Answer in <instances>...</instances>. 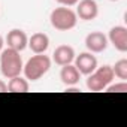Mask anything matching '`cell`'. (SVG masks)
Returning a JSON list of instances; mask_svg holds the SVG:
<instances>
[{
  "mask_svg": "<svg viewBox=\"0 0 127 127\" xmlns=\"http://www.w3.org/2000/svg\"><path fill=\"white\" fill-rule=\"evenodd\" d=\"M111 2H118V0H111Z\"/></svg>",
  "mask_w": 127,
  "mask_h": 127,
  "instance_id": "d6986e66",
  "label": "cell"
},
{
  "mask_svg": "<svg viewBox=\"0 0 127 127\" xmlns=\"http://www.w3.org/2000/svg\"><path fill=\"white\" fill-rule=\"evenodd\" d=\"M112 72H114V76L120 78L121 81H126L127 79V60L126 58H121L115 63V66H112Z\"/></svg>",
  "mask_w": 127,
  "mask_h": 127,
  "instance_id": "5bb4252c",
  "label": "cell"
},
{
  "mask_svg": "<svg viewBox=\"0 0 127 127\" xmlns=\"http://www.w3.org/2000/svg\"><path fill=\"white\" fill-rule=\"evenodd\" d=\"M6 91H8V84H5L0 79V93H6Z\"/></svg>",
  "mask_w": 127,
  "mask_h": 127,
  "instance_id": "e0dca14e",
  "label": "cell"
},
{
  "mask_svg": "<svg viewBox=\"0 0 127 127\" xmlns=\"http://www.w3.org/2000/svg\"><path fill=\"white\" fill-rule=\"evenodd\" d=\"M6 43H8L9 48L17 49V51L21 52L23 49H26V46H27V43H29V37H27V34H26L23 30H20V29H12V30L8 33V36H6Z\"/></svg>",
  "mask_w": 127,
  "mask_h": 127,
  "instance_id": "30bf717a",
  "label": "cell"
},
{
  "mask_svg": "<svg viewBox=\"0 0 127 127\" xmlns=\"http://www.w3.org/2000/svg\"><path fill=\"white\" fill-rule=\"evenodd\" d=\"M49 21H51V26L55 29V30H60V32H67V30H72L76 23H78V15L75 11H72L70 8L67 6H60V8H55L51 15H49Z\"/></svg>",
  "mask_w": 127,
  "mask_h": 127,
  "instance_id": "3957f363",
  "label": "cell"
},
{
  "mask_svg": "<svg viewBox=\"0 0 127 127\" xmlns=\"http://www.w3.org/2000/svg\"><path fill=\"white\" fill-rule=\"evenodd\" d=\"M87 88L90 91H102L105 90L112 81H114V72H112V66H102V67H96L94 72H91L90 75H87Z\"/></svg>",
  "mask_w": 127,
  "mask_h": 127,
  "instance_id": "277c9868",
  "label": "cell"
},
{
  "mask_svg": "<svg viewBox=\"0 0 127 127\" xmlns=\"http://www.w3.org/2000/svg\"><path fill=\"white\" fill-rule=\"evenodd\" d=\"M57 3H60L61 6H67V8H70V6H75L79 0H55Z\"/></svg>",
  "mask_w": 127,
  "mask_h": 127,
  "instance_id": "2e32d148",
  "label": "cell"
},
{
  "mask_svg": "<svg viewBox=\"0 0 127 127\" xmlns=\"http://www.w3.org/2000/svg\"><path fill=\"white\" fill-rule=\"evenodd\" d=\"M75 67L79 70L81 75H90L97 67V58L93 55V52H81L79 55H75Z\"/></svg>",
  "mask_w": 127,
  "mask_h": 127,
  "instance_id": "5b68a950",
  "label": "cell"
},
{
  "mask_svg": "<svg viewBox=\"0 0 127 127\" xmlns=\"http://www.w3.org/2000/svg\"><path fill=\"white\" fill-rule=\"evenodd\" d=\"M3 45H5V39L2 37V34H0V52H2V49H3Z\"/></svg>",
  "mask_w": 127,
  "mask_h": 127,
  "instance_id": "ac0fdd59",
  "label": "cell"
},
{
  "mask_svg": "<svg viewBox=\"0 0 127 127\" xmlns=\"http://www.w3.org/2000/svg\"><path fill=\"white\" fill-rule=\"evenodd\" d=\"M76 5V15L84 21H91L99 15V6L94 0H81Z\"/></svg>",
  "mask_w": 127,
  "mask_h": 127,
  "instance_id": "ba28073f",
  "label": "cell"
},
{
  "mask_svg": "<svg viewBox=\"0 0 127 127\" xmlns=\"http://www.w3.org/2000/svg\"><path fill=\"white\" fill-rule=\"evenodd\" d=\"M108 40L114 45V48L120 52L127 51V29L124 26H115L109 30Z\"/></svg>",
  "mask_w": 127,
  "mask_h": 127,
  "instance_id": "8992f818",
  "label": "cell"
},
{
  "mask_svg": "<svg viewBox=\"0 0 127 127\" xmlns=\"http://www.w3.org/2000/svg\"><path fill=\"white\" fill-rule=\"evenodd\" d=\"M75 49L70 45H60L55 48L54 54H52V60L55 61V64L58 66H64V64H70L75 60Z\"/></svg>",
  "mask_w": 127,
  "mask_h": 127,
  "instance_id": "9c48e42d",
  "label": "cell"
},
{
  "mask_svg": "<svg viewBox=\"0 0 127 127\" xmlns=\"http://www.w3.org/2000/svg\"><path fill=\"white\" fill-rule=\"evenodd\" d=\"M8 91H11V93H27L29 91V81L26 78H23L21 75L9 78Z\"/></svg>",
  "mask_w": 127,
  "mask_h": 127,
  "instance_id": "4fadbf2b",
  "label": "cell"
},
{
  "mask_svg": "<svg viewBox=\"0 0 127 127\" xmlns=\"http://www.w3.org/2000/svg\"><path fill=\"white\" fill-rule=\"evenodd\" d=\"M23 58L20 55V51L12 49V48H6L2 49L0 52V70L5 78H14L21 75L23 72Z\"/></svg>",
  "mask_w": 127,
  "mask_h": 127,
  "instance_id": "6da1fadb",
  "label": "cell"
},
{
  "mask_svg": "<svg viewBox=\"0 0 127 127\" xmlns=\"http://www.w3.org/2000/svg\"><path fill=\"white\" fill-rule=\"evenodd\" d=\"M30 49L34 54H45V51L49 46V37L45 33H34L29 37V43Z\"/></svg>",
  "mask_w": 127,
  "mask_h": 127,
  "instance_id": "7c38bea8",
  "label": "cell"
},
{
  "mask_svg": "<svg viewBox=\"0 0 127 127\" xmlns=\"http://www.w3.org/2000/svg\"><path fill=\"white\" fill-rule=\"evenodd\" d=\"M79 78H81V73L79 70L75 67V64H64L61 66V70H60V79L61 82L70 87V85H76L79 82Z\"/></svg>",
  "mask_w": 127,
  "mask_h": 127,
  "instance_id": "8fae6325",
  "label": "cell"
},
{
  "mask_svg": "<svg viewBox=\"0 0 127 127\" xmlns=\"http://www.w3.org/2000/svg\"><path fill=\"white\" fill-rule=\"evenodd\" d=\"M51 69V58L45 54H36L27 60L23 66V72L27 81H37L40 79L48 70Z\"/></svg>",
  "mask_w": 127,
  "mask_h": 127,
  "instance_id": "7a4b0ae2",
  "label": "cell"
},
{
  "mask_svg": "<svg viewBox=\"0 0 127 127\" xmlns=\"http://www.w3.org/2000/svg\"><path fill=\"white\" fill-rule=\"evenodd\" d=\"M105 90H106V93H126L127 91V82L121 81L117 84H109Z\"/></svg>",
  "mask_w": 127,
  "mask_h": 127,
  "instance_id": "9a60e30c",
  "label": "cell"
},
{
  "mask_svg": "<svg viewBox=\"0 0 127 127\" xmlns=\"http://www.w3.org/2000/svg\"><path fill=\"white\" fill-rule=\"evenodd\" d=\"M85 46L93 54L103 52L108 48V36H105L102 32H91L85 37Z\"/></svg>",
  "mask_w": 127,
  "mask_h": 127,
  "instance_id": "52a82bcc",
  "label": "cell"
}]
</instances>
